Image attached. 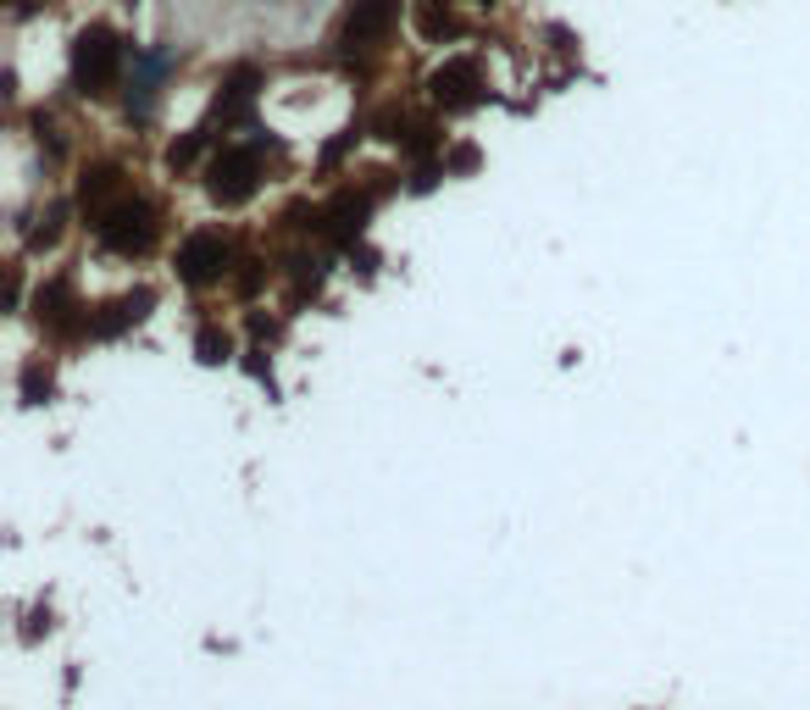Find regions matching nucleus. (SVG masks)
I'll list each match as a JSON object with an SVG mask.
<instances>
[{
  "mask_svg": "<svg viewBox=\"0 0 810 710\" xmlns=\"http://www.w3.org/2000/svg\"><path fill=\"white\" fill-rule=\"evenodd\" d=\"M255 178H261V145H223L206 167V190L217 206H239L255 195Z\"/></svg>",
  "mask_w": 810,
  "mask_h": 710,
  "instance_id": "2",
  "label": "nucleus"
},
{
  "mask_svg": "<svg viewBox=\"0 0 810 710\" xmlns=\"http://www.w3.org/2000/svg\"><path fill=\"white\" fill-rule=\"evenodd\" d=\"M422 34H427V39H444V34H456V18H449V12L438 7V0H427V7H422Z\"/></svg>",
  "mask_w": 810,
  "mask_h": 710,
  "instance_id": "11",
  "label": "nucleus"
},
{
  "mask_svg": "<svg viewBox=\"0 0 810 710\" xmlns=\"http://www.w3.org/2000/svg\"><path fill=\"white\" fill-rule=\"evenodd\" d=\"M195 350H201V362H228V350H233V339L228 333H217V328H201V339H195Z\"/></svg>",
  "mask_w": 810,
  "mask_h": 710,
  "instance_id": "10",
  "label": "nucleus"
},
{
  "mask_svg": "<svg viewBox=\"0 0 810 710\" xmlns=\"http://www.w3.org/2000/svg\"><path fill=\"white\" fill-rule=\"evenodd\" d=\"M123 72V39L112 28H83L72 39V83L83 89V95H106V89L117 83Z\"/></svg>",
  "mask_w": 810,
  "mask_h": 710,
  "instance_id": "1",
  "label": "nucleus"
},
{
  "mask_svg": "<svg viewBox=\"0 0 810 710\" xmlns=\"http://www.w3.org/2000/svg\"><path fill=\"white\" fill-rule=\"evenodd\" d=\"M389 28H395V0H355V12L339 28V45L344 50H373V45H384Z\"/></svg>",
  "mask_w": 810,
  "mask_h": 710,
  "instance_id": "6",
  "label": "nucleus"
},
{
  "mask_svg": "<svg viewBox=\"0 0 810 710\" xmlns=\"http://www.w3.org/2000/svg\"><path fill=\"white\" fill-rule=\"evenodd\" d=\"M478 7H489V0H478Z\"/></svg>",
  "mask_w": 810,
  "mask_h": 710,
  "instance_id": "13",
  "label": "nucleus"
},
{
  "mask_svg": "<svg viewBox=\"0 0 810 710\" xmlns=\"http://www.w3.org/2000/svg\"><path fill=\"white\" fill-rule=\"evenodd\" d=\"M12 7H28V0H12Z\"/></svg>",
  "mask_w": 810,
  "mask_h": 710,
  "instance_id": "12",
  "label": "nucleus"
},
{
  "mask_svg": "<svg viewBox=\"0 0 810 710\" xmlns=\"http://www.w3.org/2000/svg\"><path fill=\"white\" fill-rule=\"evenodd\" d=\"M34 306H39V322L61 328V322H67V306H72V300H67V284H50V289H39V300H34Z\"/></svg>",
  "mask_w": 810,
  "mask_h": 710,
  "instance_id": "9",
  "label": "nucleus"
},
{
  "mask_svg": "<svg viewBox=\"0 0 810 710\" xmlns=\"http://www.w3.org/2000/svg\"><path fill=\"white\" fill-rule=\"evenodd\" d=\"M95 239H101L106 250H117V255H139V250H150V239H156V211H150L145 201H112V206L95 217Z\"/></svg>",
  "mask_w": 810,
  "mask_h": 710,
  "instance_id": "3",
  "label": "nucleus"
},
{
  "mask_svg": "<svg viewBox=\"0 0 810 710\" xmlns=\"http://www.w3.org/2000/svg\"><path fill=\"white\" fill-rule=\"evenodd\" d=\"M172 266H178V278H184V284L206 289V284H217L228 273V239L223 233H190L184 244H178Z\"/></svg>",
  "mask_w": 810,
  "mask_h": 710,
  "instance_id": "5",
  "label": "nucleus"
},
{
  "mask_svg": "<svg viewBox=\"0 0 810 710\" xmlns=\"http://www.w3.org/2000/svg\"><path fill=\"white\" fill-rule=\"evenodd\" d=\"M427 95H433L444 112H467V106H478V95H483V67H478L472 56H449V61H438V67L427 72Z\"/></svg>",
  "mask_w": 810,
  "mask_h": 710,
  "instance_id": "4",
  "label": "nucleus"
},
{
  "mask_svg": "<svg viewBox=\"0 0 810 710\" xmlns=\"http://www.w3.org/2000/svg\"><path fill=\"white\" fill-rule=\"evenodd\" d=\"M150 311V295L139 289V295H128V300H117V306H106V317H95V333L101 339H112L117 328H128V322H139Z\"/></svg>",
  "mask_w": 810,
  "mask_h": 710,
  "instance_id": "7",
  "label": "nucleus"
},
{
  "mask_svg": "<svg viewBox=\"0 0 810 710\" xmlns=\"http://www.w3.org/2000/svg\"><path fill=\"white\" fill-rule=\"evenodd\" d=\"M112 190H117V167H95V172H83V184H78L83 206H95V217L106 211V195Z\"/></svg>",
  "mask_w": 810,
  "mask_h": 710,
  "instance_id": "8",
  "label": "nucleus"
}]
</instances>
